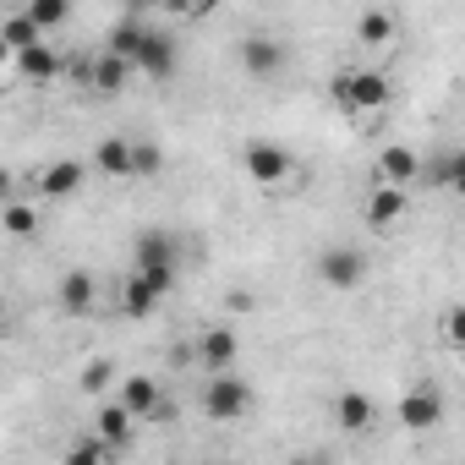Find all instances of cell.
<instances>
[{
    "instance_id": "6da1fadb",
    "label": "cell",
    "mask_w": 465,
    "mask_h": 465,
    "mask_svg": "<svg viewBox=\"0 0 465 465\" xmlns=\"http://www.w3.org/2000/svg\"><path fill=\"white\" fill-rule=\"evenodd\" d=\"M329 94H334V104L351 110V115H383L389 99H394V83H389V72H378V66H345Z\"/></svg>"
},
{
    "instance_id": "7a4b0ae2",
    "label": "cell",
    "mask_w": 465,
    "mask_h": 465,
    "mask_svg": "<svg viewBox=\"0 0 465 465\" xmlns=\"http://www.w3.org/2000/svg\"><path fill=\"white\" fill-rule=\"evenodd\" d=\"M170 291H175V263H137V269L121 280L115 302H121L126 318H153Z\"/></svg>"
},
{
    "instance_id": "3957f363",
    "label": "cell",
    "mask_w": 465,
    "mask_h": 465,
    "mask_svg": "<svg viewBox=\"0 0 465 465\" xmlns=\"http://www.w3.org/2000/svg\"><path fill=\"white\" fill-rule=\"evenodd\" d=\"M252 405H258V394L247 378H236V367L208 372V383H203V416L208 421H247Z\"/></svg>"
},
{
    "instance_id": "277c9868",
    "label": "cell",
    "mask_w": 465,
    "mask_h": 465,
    "mask_svg": "<svg viewBox=\"0 0 465 465\" xmlns=\"http://www.w3.org/2000/svg\"><path fill=\"white\" fill-rule=\"evenodd\" d=\"M242 170H247V181H258L263 192L296 186V159H291V148H280V143H269V137H252V143L242 148Z\"/></svg>"
},
{
    "instance_id": "5b68a950",
    "label": "cell",
    "mask_w": 465,
    "mask_h": 465,
    "mask_svg": "<svg viewBox=\"0 0 465 465\" xmlns=\"http://www.w3.org/2000/svg\"><path fill=\"white\" fill-rule=\"evenodd\" d=\"M175 61H181L175 34H164V28H143V39H137V50H132V72L164 83V77H175Z\"/></svg>"
},
{
    "instance_id": "8992f818",
    "label": "cell",
    "mask_w": 465,
    "mask_h": 465,
    "mask_svg": "<svg viewBox=\"0 0 465 465\" xmlns=\"http://www.w3.org/2000/svg\"><path fill=\"white\" fill-rule=\"evenodd\" d=\"M83 181H88V159H50V164L34 175V197H45V203H66V197L83 192Z\"/></svg>"
},
{
    "instance_id": "52a82bcc",
    "label": "cell",
    "mask_w": 465,
    "mask_h": 465,
    "mask_svg": "<svg viewBox=\"0 0 465 465\" xmlns=\"http://www.w3.org/2000/svg\"><path fill=\"white\" fill-rule=\"evenodd\" d=\"M318 280H323L329 291H361V280H367V252H356V247H323Z\"/></svg>"
},
{
    "instance_id": "ba28073f",
    "label": "cell",
    "mask_w": 465,
    "mask_h": 465,
    "mask_svg": "<svg viewBox=\"0 0 465 465\" xmlns=\"http://www.w3.org/2000/svg\"><path fill=\"white\" fill-rule=\"evenodd\" d=\"M236 55H242V72H247L252 83H274V77L285 72V61H291V55H285V45H280V39H269V34L242 39V50H236Z\"/></svg>"
},
{
    "instance_id": "9c48e42d",
    "label": "cell",
    "mask_w": 465,
    "mask_h": 465,
    "mask_svg": "<svg viewBox=\"0 0 465 465\" xmlns=\"http://www.w3.org/2000/svg\"><path fill=\"white\" fill-rule=\"evenodd\" d=\"M72 72H77V77H83L94 94H121V88L132 83V61H121L115 50H99L94 61H77Z\"/></svg>"
},
{
    "instance_id": "30bf717a",
    "label": "cell",
    "mask_w": 465,
    "mask_h": 465,
    "mask_svg": "<svg viewBox=\"0 0 465 465\" xmlns=\"http://www.w3.org/2000/svg\"><path fill=\"white\" fill-rule=\"evenodd\" d=\"M236 356H242V340H236V329H230V323H213V329L197 334V367H203V372L236 367Z\"/></svg>"
},
{
    "instance_id": "8fae6325",
    "label": "cell",
    "mask_w": 465,
    "mask_h": 465,
    "mask_svg": "<svg viewBox=\"0 0 465 465\" xmlns=\"http://www.w3.org/2000/svg\"><path fill=\"white\" fill-rule=\"evenodd\" d=\"M372 170H378V181L416 186V181H421V153H416V148H405V143H383V148H378V159H372Z\"/></svg>"
},
{
    "instance_id": "7c38bea8",
    "label": "cell",
    "mask_w": 465,
    "mask_h": 465,
    "mask_svg": "<svg viewBox=\"0 0 465 465\" xmlns=\"http://www.w3.org/2000/svg\"><path fill=\"white\" fill-rule=\"evenodd\" d=\"M411 213V186H394V181H378L372 197H367V224L372 230H389Z\"/></svg>"
},
{
    "instance_id": "4fadbf2b",
    "label": "cell",
    "mask_w": 465,
    "mask_h": 465,
    "mask_svg": "<svg viewBox=\"0 0 465 465\" xmlns=\"http://www.w3.org/2000/svg\"><path fill=\"white\" fill-rule=\"evenodd\" d=\"M394 416H400V427H405V432H427V427H438V421H443V394H438V389H411V394L400 400V411H394Z\"/></svg>"
},
{
    "instance_id": "5bb4252c",
    "label": "cell",
    "mask_w": 465,
    "mask_h": 465,
    "mask_svg": "<svg viewBox=\"0 0 465 465\" xmlns=\"http://www.w3.org/2000/svg\"><path fill=\"white\" fill-rule=\"evenodd\" d=\"M115 400H121V405H126V411H132L137 421H148V416H153V411L164 405V389H159V378H148V372H126V378H121V394H115Z\"/></svg>"
},
{
    "instance_id": "9a60e30c",
    "label": "cell",
    "mask_w": 465,
    "mask_h": 465,
    "mask_svg": "<svg viewBox=\"0 0 465 465\" xmlns=\"http://www.w3.org/2000/svg\"><path fill=\"white\" fill-rule=\"evenodd\" d=\"M12 66H17L28 83H55V77H61V55H55L45 39H34V45L12 50Z\"/></svg>"
},
{
    "instance_id": "2e32d148",
    "label": "cell",
    "mask_w": 465,
    "mask_h": 465,
    "mask_svg": "<svg viewBox=\"0 0 465 465\" xmlns=\"http://www.w3.org/2000/svg\"><path fill=\"white\" fill-rule=\"evenodd\" d=\"M0 230H6V236H17V242H34V236H39V203L6 197V203H0Z\"/></svg>"
},
{
    "instance_id": "e0dca14e",
    "label": "cell",
    "mask_w": 465,
    "mask_h": 465,
    "mask_svg": "<svg viewBox=\"0 0 465 465\" xmlns=\"http://www.w3.org/2000/svg\"><path fill=\"white\" fill-rule=\"evenodd\" d=\"M334 421H340L345 432H367V427L378 421V405H372L361 389H345V394L334 400Z\"/></svg>"
},
{
    "instance_id": "ac0fdd59",
    "label": "cell",
    "mask_w": 465,
    "mask_h": 465,
    "mask_svg": "<svg viewBox=\"0 0 465 465\" xmlns=\"http://www.w3.org/2000/svg\"><path fill=\"white\" fill-rule=\"evenodd\" d=\"M132 427H137V416H132V411H126L121 400H104V405L94 411V432H99L104 443H115V449H121V443L132 438Z\"/></svg>"
},
{
    "instance_id": "d6986e66",
    "label": "cell",
    "mask_w": 465,
    "mask_h": 465,
    "mask_svg": "<svg viewBox=\"0 0 465 465\" xmlns=\"http://www.w3.org/2000/svg\"><path fill=\"white\" fill-rule=\"evenodd\" d=\"M88 164H94L99 175H132V143H126V137H99Z\"/></svg>"
},
{
    "instance_id": "ffe728a7",
    "label": "cell",
    "mask_w": 465,
    "mask_h": 465,
    "mask_svg": "<svg viewBox=\"0 0 465 465\" xmlns=\"http://www.w3.org/2000/svg\"><path fill=\"white\" fill-rule=\"evenodd\" d=\"M94 302H99V280H94L88 269L61 274V307H66V312H88Z\"/></svg>"
},
{
    "instance_id": "44dd1931",
    "label": "cell",
    "mask_w": 465,
    "mask_h": 465,
    "mask_svg": "<svg viewBox=\"0 0 465 465\" xmlns=\"http://www.w3.org/2000/svg\"><path fill=\"white\" fill-rule=\"evenodd\" d=\"M394 34H400V23H394L389 12H361V17H356V39H361L367 50H383V45H394Z\"/></svg>"
},
{
    "instance_id": "7402d4cb",
    "label": "cell",
    "mask_w": 465,
    "mask_h": 465,
    "mask_svg": "<svg viewBox=\"0 0 465 465\" xmlns=\"http://www.w3.org/2000/svg\"><path fill=\"white\" fill-rule=\"evenodd\" d=\"M421 181H432V186H460V181H465L460 153H454V148H443L438 159H421Z\"/></svg>"
},
{
    "instance_id": "603a6c76",
    "label": "cell",
    "mask_w": 465,
    "mask_h": 465,
    "mask_svg": "<svg viewBox=\"0 0 465 465\" xmlns=\"http://www.w3.org/2000/svg\"><path fill=\"white\" fill-rule=\"evenodd\" d=\"M132 252H137V263H175V236H164V230H143Z\"/></svg>"
},
{
    "instance_id": "cb8c5ba5",
    "label": "cell",
    "mask_w": 465,
    "mask_h": 465,
    "mask_svg": "<svg viewBox=\"0 0 465 465\" xmlns=\"http://www.w3.org/2000/svg\"><path fill=\"white\" fill-rule=\"evenodd\" d=\"M23 12L34 17V28H39V34H50V28H61V23L72 17V0H28Z\"/></svg>"
},
{
    "instance_id": "d4e9b609",
    "label": "cell",
    "mask_w": 465,
    "mask_h": 465,
    "mask_svg": "<svg viewBox=\"0 0 465 465\" xmlns=\"http://www.w3.org/2000/svg\"><path fill=\"white\" fill-rule=\"evenodd\" d=\"M0 39H6V50H23V45H34V39H45V34L34 28L28 12H12L6 23H0Z\"/></svg>"
},
{
    "instance_id": "484cf974",
    "label": "cell",
    "mask_w": 465,
    "mask_h": 465,
    "mask_svg": "<svg viewBox=\"0 0 465 465\" xmlns=\"http://www.w3.org/2000/svg\"><path fill=\"white\" fill-rule=\"evenodd\" d=\"M110 383H115V361H110V356H94V361L83 367V378H77L83 394H104Z\"/></svg>"
},
{
    "instance_id": "4316f807",
    "label": "cell",
    "mask_w": 465,
    "mask_h": 465,
    "mask_svg": "<svg viewBox=\"0 0 465 465\" xmlns=\"http://www.w3.org/2000/svg\"><path fill=\"white\" fill-rule=\"evenodd\" d=\"M137 39H143V23H115V28H110V39H104V50H115L121 61H132Z\"/></svg>"
},
{
    "instance_id": "83f0119b",
    "label": "cell",
    "mask_w": 465,
    "mask_h": 465,
    "mask_svg": "<svg viewBox=\"0 0 465 465\" xmlns=\"http://www.w3.org/2000/svg\"><path fill=\"white\" fill-rule=\"evenodd\" d=\"M110 454H115V443H104V438H99V432H94V438H83V443H72V449H66V460H72V465H94V460H110Z\"/></svg>"
},
{
    "instance_id": "f1b7e54d",
    "label": "cell",
    "mask_w": 465,
    "mask_h": 465,
    "mask_svg": "<svg viewBox=\"0 0 465 465\" xmlns=\"http://www.w3.org/2000/svg\"><path fill=\"white\" fill-rule=\"evenodd\" d=\"M164 170V153L153 143H132V175H159Z\"/></svg>"
},
{
    "instance_id": "f546056e",
    "label": "cell",
    "mask_w": 465,
    "mask_h": 465,
    "mask_svg": "<svg viewBox=\"0 0 465 465\" xmlns=\"http://www.w3.org/2000/svg\"><path fill=\"white\" fill-rule=\"evenodd\" d=\"M460 329H465V312H460V307H449V312H443V345H460V340H465Z\"/></svg>"
},
{
    "instance_id": "4dcf8cb0",
    "label": "cell",
    "mask_w": 465,
    "mask_h": 465,
    "mask_svg": "<svg viewBox=\"0 0 465 465\" xmlns=\"http://www.w3.org/2000/svg\"><path fill=\"white\" fill-rule=\"evenodd\" d=\"M213 6H219V0H192V6H186V17H208Z\"/></svg>"
},
{
    "instance_id": "1f68e13d",
    "label": "cell",
    "mask_w": 465,
    "mask_h": 465,
    "mask_svg": "<svg viewBox=\"0 0 465 465\" xmlns=\"http://www.w3.org/2000/svg\"><path fill=\"white\" fill-rule=\"evenodd\" d=\"M159 6H164L170 17H186V6H192V0H159Z\"/></svg>"
},
{
    "instance_id": "d6a6232c",
    "label": "cell",
    "mask_w": 465,
    "mask_h": 465,
    "mask_svg": "<svg viewBox=\"0 0 465 465\" xmlns=\"http://www.w3.org/2000/svg\"><path fill=\"white\" fill-rule=\"evenodd\" d=\"M12 66V50H6V39H0V72H6Z\"/></svg>"
},
{
    "instance_id": "836d02e7",
    "label": "cell",
    "mask_w": 465,
    "mask_h": 465,
    "mask_svg": "<svg viewBox=\"0 0 465 465\" xmlns=\"http://www.w3.org/2000/svg\"><path fill=\"white\" fill-rule=\"evenodd\" d=\"M0 329H6V296H0Z\"/></svg>"
}]
</instances>
